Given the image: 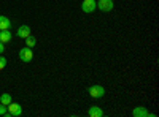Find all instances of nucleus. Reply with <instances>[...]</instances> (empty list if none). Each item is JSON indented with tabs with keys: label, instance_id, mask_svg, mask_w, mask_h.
<instances>
[{
	"label": "nucleus",
	"instance_id": "obj_1",
	"mask_svg": "<svg viewBox=\"0 0 159 117\" xmlns=\"http://www.w3.org/2000/svg\"><path fill=\"white\" fill-rule=\"evenodd\" d=\"M7 108H8V112L5 114V117H19V115H22V106L19 105V103L11 101Z\"/></svg>",
	"mask_w": 159,
	"mask_h": 117
},
{
	"label": "nucleus",
	"instance_id": "obj_7",
	"mask_svg": "<svg viewBox=\"0 0 159 117\" xmlns=\"http://www.w3.org/2000/svg\"><path fill=\"white\" fill-rule=\"evenodd\" d=\"M16 35L19 38H27L29 35H32V30H30L29 25H21V27L18 29V32H16Z\"/></svg>",
	"mask_w": 159,
	"mask_h": 117
},
{
	"label": "nucleus",
	"instance_id": "obj_11",
	"mask_svg": "<svg viewBox=\"0 0 159 117\" xmlns=\"http://www.w3.org/2000/svg\"><path fill=\"white\" fill-rule=\"evenodd\" d=\"M11 101H13V98H11V95H10V94H2V95H0V103H2V105L8 106Z\"/></svg>",
	"mask_w": 159,
	"mask_h": 117
},
{
	"label": "nucleus",
	"instance_id": "obj_9",
	"mask_svg": "<svg viewBox=\"0 0 159 117\" xmlns=\"http://www.w3.org/2000/svg\"><path fill=\"white\" fill-rule=\"evenodd\" d=\"M11 29V21L7 16H0V30H10Z\"/></svg>",
	"mask_w": 159,
	"mask_h": 117
},
{
	"label": "nucleus",
	"instance_id": "obj_15",
	"mask_svg": "<svg viewBox=\"0 0 159 117\" xmlns=\"http://www.w3.org/2000/svg\"><path fill=\"white\" fill-rule=\"evenodd\" d=\"M3 51H5V43L0 41V54H3Z\"/></svg>",
	"mask_w": 159,
	"mask_h": 117
},
{
	"label": "nucleus",
	"instance_id": "obj_3",
	"mask_svg": "<svg viewBox=\"0 0 159 117\" xmlns=\"http://www.w3.org/2000/svg\"><path fill=\"white\" fill-rule=\"evenodd\" d=\"M81 10L83 13H94L97 10V0H83L81 2Z\"/></svg>",
	"mask_w": 159,
	"mask_h": 117
},
{
	"label": "nucleus",
	"instance_id": "obj_14",
	"mask_svg": "<svg viewBox=\"0 0 159 117\" xmlns=\"http://www.w3.org/2000/svg\"><path fill=\"white\" fill-rule=\"evenodd\" d=\"M8 112V108L5 106V105H2V103H0V115H5Z\"/></svg>",
	"mask_w": 159,
	"mask_h": 117
},
{
	"label": "nucleus",
	"instance_id": "obj_6",
	"mask_svg": "<svg viewBox=\"0 0 159 117\" xmlns=\"http://www.w3.org/2000/svg\"><path fill=\"white\" fill-rule=\"evenodd\" d=\"M132 115L134 117H154V114H151L145 106H137L134 111H132Z\"/></svg>",
	"mask_w": 159,
	"mask_h": 117
},
{
	"label": "nucleus",
	"instance_id": "obj_12",
	"mask_svg": "<svg viewBox=\"0 0 159 117\" xmlns=\"http://www.w3.org/2000/svg\"><path fill=\"white\" fill-rule=\"evenodd\" d=\"M24 40H25V46H27V48H35V44H37V40H35V36L29 35L27 38H24Z\"/></svg>",
	"mask_w": 159,
	"mask_h": 117
},
{
	"label": "nucleus",
	"instance_id": "obj_2",
	"mask_svg": "<svg viewBox=\"0 0 159 117\" xmlns=\"http://www.w3.org/2000/svg\"><path fill=\"white\" fill-rule=\"evenodd\" d=\"M88 94L92 97V98H103L105 97V89L99 84H94V86H91L89 90H88Z\"/></svg>",
	"mask_w": 159,
	"mask_h": 117
},
{
	"label": "nucleus",
	"instance_id": "obj_4",
	"mask_svg": "<svg viewBox=\"0 0 159 117\" xmlns=\"http://www.w3.org/2000/svg\"><path fill=\"white\" fill-rule=\"evenodd\" d=\"M19 59L22 60V62H25V63H29V62H32V59H34V52H32V48H22L21 51H19Z\"/></svg>",
	"mask_w": 159,
	"mask_h": 117
},
{
	"label": "nucleus",
	"instance_id": "obj_13",
	"mask_svg": "<svg viewBox=\"0 0 159 117\" xmlns=\"http://www.w3.org/2000/svg\"><path fill=\"white\" fill-rule=\"evenodd\" d=\"M5 67H7V57L0 56V71H2V70H3Z\"/></svg>",
	"mask_w": 159,
	"mask_h": 117
},
{
	"label": "nucleus",
	"instance_id": "obj_5",
	"mask_svg": "<svg viewBox=\"0 0 159 117\" xmlns=\"http://www.w3.org/2000/svg\"><path fill=\"white\" fill-rule=\"evenodd\" d=\"M113 6H115L113 0H99V2H97V8H99L100 11H103V13L111 11Z\"/></svg>",
	"mask_w": 159,
	"mask_h": 117
},
{
	"label": "nucleus",
	"instance_id": "obj_10",
	"mask_svg": "<svg viewBox=\"0 0 159 117\" xmlns=\"http://www.w3.org/2000/svg\"><path fill=\"white\" fill-rule=\"evenodd\" d=\"M11 38H13V35L10 30H0V41L2 43H10Z\"/></svg>",
	"mask_w": 159,
	"mask_h": 117
},
{
	"label": "nucleus",
	"instance_id": "obj_8",
	"mask_svg": "<svg viewBox=\"0 0 159 117\" xmlns=\"http://www.w3.org/2000/svg\"><path fill=\"white\" fill-rule=\"evenodd\" d=\"M88 115L89 117H102L103 115V111L99 108V106H91L88 109Z\"/></svg>",
	"mask_w": 159,
	"mask_h": 117
}]
</instances>
